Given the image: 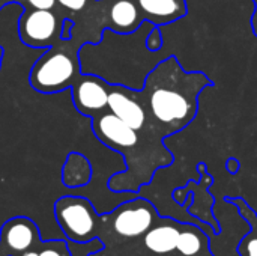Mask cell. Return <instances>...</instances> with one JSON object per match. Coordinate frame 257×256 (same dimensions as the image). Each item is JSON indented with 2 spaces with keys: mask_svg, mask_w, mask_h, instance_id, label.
Returning a JSON list of instances; mask_svg holds the SVG:
<instances>
[{
  "mask_svg": "<svg viewBox=\"0 0 257 256\" xmlns=\"http://www.w3.org/2000/svg\"><path fill=\"white\" fill-rule=\"evenodd\" d=\"M2 56H3V48L0 47V65H2Z\"/></svg>",
  "mask_w": 257,
  "mask_h": 256,
  "instance_id": "cell-24",
  "label": "cell"
},
{
  "mask_svg": "<svg viewBox=\"0 0 257 256\" xmlns=\"http://www.w3.org/2000/svg\"><path fill=\"white\" fill-rule=\"evenodd\" d=\"M62 21L51 9H26L18 20V36L30 48H50L59 44Z\"/></svg>",
  "mask_w": 257,
  "mask_h": 256,
  "instance_id": "cell-6",
  "label": "cell"
},
{
  "mask_svg": "<svg viewBox=\"0 0 257 256\" xmlns=\"http://www.w3.org/2000/svg\"><path fill=\"white\" fill-rule=\"evenodd\" d=\"M24 9H54L57 6L56 0H14Z\"/></svg>",
  "mask_w": 257,
  "mask_h": 256,
  "instance_id": "cell-17",
  "label": "cell"
},
{
  "mask_svg": "<svg viewBox=\"0 0 257 256\" xmlns=\"http://www.w3.org/2000/svg\"><path fill=\"white\" fill-rule=\"evenodd\" d=\"M166 256H185V255H182L179 250H176V252H173V253H170V255H166Z\"/></svg>",
  "mask_w": 257,
  "mask_h": 256,
  "instance_id": "cell-23",
  "label": "cell"
},
{
  "mask_svg": "<svg viewBox=\"0 0 257 256\" xmlns=\"http://www.w3.org/2000/svg\"><path fill=\"white\" fill-rule=\"evenodd\" d=\"M74 30H75V23L74 20H71L69 17L62 20V33H60V39L62 41H71L74 38Z\"/></svg>",
  "mask_w": 257,
  "mask_h": 256,
  "instance_id": "cell-19",
  "label": "cell"
},
{
  "mask_svg": "<svg viewBox=\"0 0 257 256\" xmlns=\"http://www.w3.org/2000/svg\"><path fill=\"white\" fill-rule=\"evenodd\" d=\"M14 0H0V11L6 6V5H9V3H12Z\"/></svg>",
  "mask_w": 257,
  "mask_h": 256,
  "instance_id": "cell-22",
  "label": "cell"
},
{
  "mask_svg": "<svg viewBox=\"0 0 257 256\" xmlns=\"http://www.w3.org/2000/svg\"><path fill=\"white\" fill-rule=\"evenodd\" d=\"M38 256H71L68 240L63 237L62 240H48L42 241Z\"/></svg>",
  "mask_w": 257,
  "mask_h": 256,
  "instance_id": "cell-14",
  "label": "cell"
},
{
  "mask_svg": "<svg viewBox=\"0 0 257 256\" xmlns=\"http://www.w3.org/2000/svg\"><path fill=\"white\" fill-rule=\"evenodd\" d=\"M108 110L113 115H116L120 121H123L126 125L134 128L136 131L157 133L154 130V127L151 125L149 115H148L142 100L139 98L137 91L128 89V88L119 86V84H111L110 95H108Z\"/></svg>",
  "mask_w": 257,
  "mask_h": 256,
  "instance_id": "cell-8",
  "label": "cell"
},
{
  "mask_svg": "<svg viewBox=\"0 0 257 256\" xmlns=\"http://www.w3.org/2000/svg\"><path fill=\"white\" fill-rule=\"evenodd\" d=\"M224 201L227 204L235 205L239 211V216L250 225V232L244 235L242 240L238 243V253L239 256H257V213L242 198L227 196Z\"/></svg>",
  "mask_w": 257,
  "mask_h": 256,
  "instance_id": "cell-13",
  "label": "cell"
},
{
  "mask_svg": "<svg viewBox=\"0 0 257 256\" xmlns=\"http://www.w3.org/2000/svg\"><path fill=\"white\" fill-rule=\"evenodd\" d=\"M214 83L202 71H185L176 56L163 59L137 91L151 125L163 137L188 127L199 112V95Z\"/></svg>",
  "mask_w": 257,
  "mask_h": 256,
  "instance_id": "cell-1",
  "label": "cell"
},
{
  "mask_svg": "<svg viewBox=\"0 0 257 256\" xmlns=\"http://www.w3.org/2000/svg\"><path fill=\"white\" fill-rule=\"evenodd\" d=\"M54 217L69 241L86 243L99 238L102 219L92 202L83 196H63L54 204Z\"/></svg>",
  "mask_w": 257,
  "mask_h": 256,
  "instance_id": "cell-5",
  "label": "cell"
},
{
  "mask_svg": "<svg viewBox=\"0 0 257 256\" xmlns=\"http://www.w3.org/2000/svg\"><path fill=\"white\" fill-rule=\"evenodd\" d=\"M80 74L78 50H71V41H60L35 62L29 81L41 94H56L69 89Z\"/></svg>",
  "mask_w": 257,
  "mask_h": 256,
  "instance_id": "cell-4",
  "label": "cell"
},
{
  "mask_svg": "<svg viewBox=\"0 0 257 256\" xmlns=\"http://www.w3.org/2000/svg\"><path fill=\"white\" fill-rule=\"evenodd\" d=\"M92 180V164L86 155L72 151L66 155L62 167V183L66 187H84Z\"/></svg>",
  "mask_w": 257,
  "mask_h": 256,
  "instance_id": "cell-12",
  "label": "cell"
},
{
  "mask_svg": "<svg viewBox=\"0 0 257 256\" xmlns=\"http://www.w3.org/2000/svg\"><path fill=\"white\" fill-rule=\"evenodd\" d=\"M101 219L99 240L107 252H116L140 241L157 223L160 214L151 201L136 196L122 202L111 213L101 214Z\"/></svg>",
  "mask_w": 257,
  "mask_h": 256,
  "instance_id": "cell-3",
  "label": "cell"
},
{
  "mask_svg": "<svg viewBox=\"0 0 257 256\" xmlns=\"http://www.w3.org/2000/svg\"><path fill=\"white\" fill-rule=\"evenodd\" d=\"M146 47H148L151 51H160V50H163V47H164V39H163V33H161V27H160V26H155V27L149 32V35H148V38H146Z\"/></svg>",
  "mask_w": 257,
  "mask_h": 256,
  "instance_id": "cell-16",
  "label": "cell"
},
{
  "mask_svg": "<svg viewBox=\"0 0 257 256\" xmlns=\"http://www.w3.org/2000/svg\"><path fill=\"white\" fill-rule=\"evenodd\" d=\"M95 137L122 155L126 169L108 180V189L114 193H139L151 184L158 169L173 163V154L164 146V139L154 131H136L110 110L90 119Z\"/></svg>",
  "mask_w": 257,
  "mask_h": 256,
  "instance_id": "cell-2",
  "label": "cell"
},
{
  "mask_svg": "<svg viewBox=\"0 0 257 256\" xmlns=\"http://www.w3.org/2000/svg\"><path fill=\"white\" fill-rule=\"evenodd\" d=\"M8 256H9V255H8Z\"/></svg>",
  "mask_w": 257,
  "mask_h": 256,
  "instance_id": "cell-25",
  "label": "cell"
},
{
  "mask_svg": "<svg viewBox=\"0 0 257 256\" xmlns=\"http://www.w3.org/2000/svg\"><path fill=\"white\" fill-rule=\"evenodd\" d=\"M110 83L93 74H80L71 86L72 103L78 113L87 118L108 110Z\"/></svg>",
  "mask_w": 257,
  "mask_h": 256,
  "instance_id": "cell-7",
  "label": "cell"
},
{
  "mask_svg": "<svg viewBox=\"0 0 257 256\" xmlns=\"http://www.w3.org/2000/svg\"><path fill=\"white\" fill-rule=\"evenodd\" d=\"M105 29L117 33H131L145 21L136 0H104Z\"/></svg>",
  "mask_w": 257,
  "mask_h": 256,
  "instance_id": "cell-10",
  "label": "cell"
},
{
  "mask_svg": "<svg viewBox=\"0 0 257 256\" xmlns=\"http://www.w3.org/2000/svg\"><path fill=\"white\" fill-rule=\"evenodd\" d=\"M238 169H239V163H238V160H235V158H229V160H227V170H229L230 174H236V172H238Z\"/></svg>",
  "mask_w": 257,
  "mask_h": 256,
  "instance_id": "cell-20",
  "label": "cell"
},
{
  "mask_svg": "<svg viewBox=\"0 0 257 256\" xmlns=\"http://www.w3.org/2000/svg\"><path fill=\"white\" fill-rule=\"evenodd\" d=\"M68 247L71 256H89L95 252H99L104 249V243L99 238H93L86 243H77V241H69L68 240Z\"/></svg>",
  "mask_w": 257,
  "mask_h": 256,
  "instance_id": "cell-15",
  "label": "cell"
},
{
  "mask_svg": "<svg viewBox=\"0 0 257 256\" xmlns=\"http://www.w3.org/2000/svg\"><path fill=\"white\" fill-rule=\"evenodd\" d=\"M57 5H60L62 8L71 11V12H83L84 9H87V6L93 2V0H56Z\"/></svg>",
  "mask_w": 257,
  "mask_h": 256,
  "instance_id": "cell-18",
  "label": "cell"
},
{
  "mask_svg": "<svg viewBox=\"0 0 257 256\" xmlns=\"http://www.w3.org/2000/svg\"><path fill=\"white\" fill-rule=\"evenodd\" d=\"M145 20L155 26L170 24L187 15V0H136Z\"/></svg>",
  "mask_w": 257,
  "mask_h": 256,
  "instance_id": "cell-11",
  "label": "cell"
},
{
  "mask_svg": "<svg viewBox=\"0 0 257 256\" xmlns=\"http://www.w3.org/2000/svg\"><path fill=\"white\" fill-rule=\"evenodd\" d=\"M42 241L39 229L29 217H14L0 231V256H17Z\"/></svg>",
  "mask_w": 257,
  "mask_h": 256,
  "instance_id": "cell-9",
  "label": "cell"
},
{
  "mask_svg": "<svg viewBox=\"0 0 257 256\" xmlns=\"http://www.w3.org/2000/svg\"><path fill=\"white\" fill-rule=\"evenodd\" d=\"M253 2H254V15L251 18V26H253L254 35H257V0H253Z\"/></svg>",
  "mask_w": 257,
  "mask_h": 256,
  "instance_id": "cell-21",
  "label": "cell"
}]
</instances>
